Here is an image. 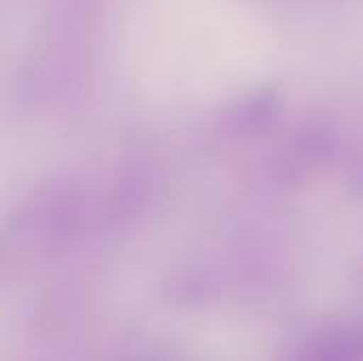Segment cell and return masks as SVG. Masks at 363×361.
Returning <instances> with one entry per match:
<instances>
[]
</instances>
